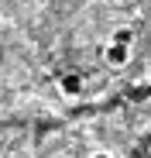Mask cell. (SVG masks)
Listing matches in <instances>:
<instances>
[{"instance_id":"277c9868","label":"cell","mask_w":151,"mask_h":158,"mask_svg":"<svg viewBox=\"0 0 151 158\" xmlns=\"http://www.w3.org/2000/svg\"><path fill=\"white\" fill-rule=\"evenodd\" d=\"M93 158H113L110 151H93Z\"/></svg>"},{"instance_id":"3957f363","label":"cell","mask_w":151,"mask_h":158,"mask_svg":"<svg viewBox=\"0 0 151 158\" xmlns=\"http://www.w3.org/2000/svg\"><path fill=\"white\" fill-rule=\"evenodd\" d=\"M110 41H113V45H127V48H131V45H134V31H131V28H117V31L110 35Z\"/></svg>"},{"instance_id":"5b68a950","label":"cell","mask_w":151,"mask_h":158,"mask_svg":"<svg viewBox=\"0 0 151 158\" xmlns=\"http://www.w3.org/2000/svg\"><path fill=\"white\" fill-rule=\"evenodd\" d=\"M117 4H134V0H117Z\"/></svg>"},{"instance_id":"7a4b0ae2","label":"cell","mask_w":151,"mask_h":158,"mask_svg":"<svg viewBox=\"0 0 151 158\" xmlns=\"http://www.w3.org/2000/svg\"><path fill=\"white\" fill-rule=\"evenodd\" d=\"M59 93H62V96H69V100H76V96L83 93V76H76V72L62 76V79H59Z\"/></svg>"},{"instance_id":"6da1fadb","label":"cell","mask_w":151,"mask_h":158,"mask_svg":"<svg viewBox=\"0 0 151 158\" xmlns=\"http://www.w3.org/2000/svg\"><path fill=\"white\" fill-rule=\"evenodd\" d=\"M103 62L110 65V69H124L131 62V48L127 45H113V41H107V48H103Z\"/></svg>"}]
</instances>
